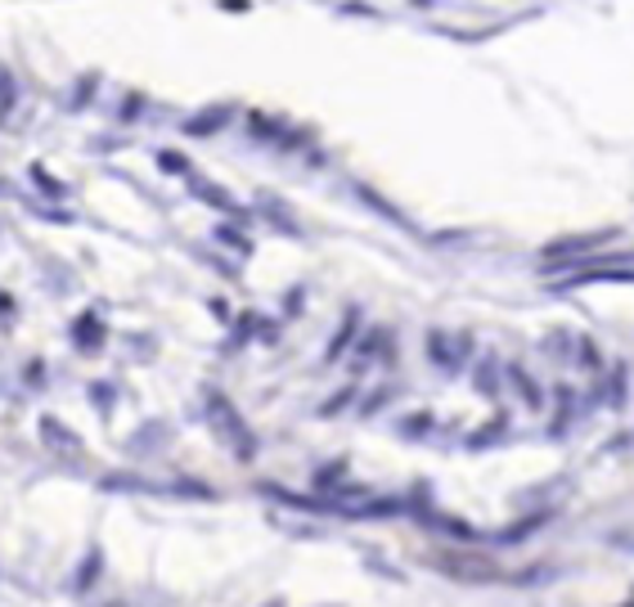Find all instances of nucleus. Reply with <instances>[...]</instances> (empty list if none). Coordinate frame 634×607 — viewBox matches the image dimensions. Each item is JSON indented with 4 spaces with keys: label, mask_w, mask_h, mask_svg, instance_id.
Returning a JSON list of instances; mask_svg holds the SVG:
<instances>
[{
    "label": "nucleus",
    "mask_w": 634,
    "mask_h": 607,
    "mask_svg": "<svg viewBox=\"0 0 634 607\" xmlns=\"http://www.w3.org/2000/svg\"><path fill=\"white\" fill-rule=\"evenodd\" d=\"M203 414H208V428L234 450V459H243V463L257 459V437H253V428H248V418L234 409V401H230L225 392L212 387V392L203 396Z\"/></svg>",
    "instance_id": "nucleus-1"
},
{
    "label": "nucleus",
    "mask_w": 634,
    "mask_h": 607,
    "mask_svg": "<svg viewBox=\"0 0 634 607\" xmlns=\"http://www.w3.org/2000/svg\"><path fill=\"white\" fill-rule=\"evenodd\" d=\"M427 563H432L436 572H446V576H455V581H472V585H481V581H496V576H500V572H496V563H491V558H477V553H459V549L432 553Z\"/></svg>",
    "instance_id": "nucleus-2"
},
{
    "label": "nucleus",
    "mask_w": 634,
    "mask_h": 607,
    "mask_svg": "<svg viewBox=\"0 0 634 607\" xmlns=\"http://www.w3.org/2000/svg\"><path fill=\"white\" fill-rule=\"evenodd\" d=\"M612 239H616V229H590V235L554 239V244H545V270H558V266H567L571 257H580V252H599V248L612 244Z\"/></svg>",
    "instance_id": "nucleus-3"
},
{
    "label": "nucleus",
    "mask_w": 634,
    "mask_h": 607,
    "mask_svg": "<svg viewBox=\"0 0 634 607\" xmlns=\"http://www.w3.org/2000/svg\"><path fill=\"white\" fill-rule=\"evenodd\" d=\"M468 351H472V342H468L464 334H459L455 342H451L442 329H432V334H427V356H432V364L442 369V373H455V369L464 364V356H468Z\"/></svg>",
    "instance_id": "nucleus-4"
},
{
    "label": "nucleus",
    "mask_w": 634,
    "mask_h": 607,
    "mask_svg": "<svg viewBox=\"0 0 634 607\" xmlns=\"http://www.w3.org/2000/svg\"><path fill=\"white\" fill-rule=\"evenodd\" d=\"M585 284H634V270H630V266H621V270H608V266H590V270L563 274L554 289H558V293H567V289H585Z\"/></svg>",
    "instance_id": "nucleus-5"
},
{
    "label": "nucleus",
    "mask_w": 634,
    "mask_h": 607,
    "mask_svg": "<svg viewBox=\"0 0 634 607\" xmlns=\"http://www.w3.org/2000/svg\"><path fill=\"white\" fill-rule=\"evenodd\" d=\"M104 338H109V329H104V319L94 315V311H81V315L73 319V347H77V351H100Z\"/></svg>",
    "instance_id": "nucleus-6"
},
{
    "label": "nucleus",
    "mask_w": 634,
    "mask_h": 607,
    "mask_svg": "<svg viewBox=\"0 0 634 607\" xmlns=\"http://www.w3.org/2000/svg\"><path fill=\"white\" fill-rule=\"evenodd\" d=\"M189 194L199 199V203H208V207H216V212H230V216L243 221V207L221 190V184H212V180H203V176H189Z\"/></svg>",
    "instance_id": "nucleus-7"
},
{
    "label": "nucleus",
    "mask_w": 634,
    "mask_h": 607,
    "mask_svg": "<svg viewBox=\"0 0 634 607\" xmlns=\"http://www.w3.org/2000/svg\"><path fill=\"white\" fill-rule=\"evenodd\" d=\"M41 441L51 450H64V454H81V437L68 424H59V418H51V414L41 418Z\"/></svg>",
    "instance_id": "nucleus-8"
},
{
    "label": "nucleus",
    "mask_w": 634,
    "mask_h": 607,
    "mask_svg": "<svg viewBox=\"0 0 634 607\" xmlns=\"http://www.w3.org/2000/svg\"><path fill=\"white\" fill-rule=\"evenodd\" d=\"M347 473H352V463L347 459H329L315 469V495H337L347 486Z\"/></svg>",
    "instance_id": "nucleus-9"
},
{
    "label": "nucleus",
    "mask_w": 634,
    "mask_h": 607,
    "mask_svg": "<svg viewBox=\"0 0 634 607\" xmlns=\"http://www.w3.org/2000/svg\"><path fill=\"white\" fill-rule=\"evenodd\" d=\"M549 518H554V513H535V518H522V522H513V527L496 531V536H491V544H500V549H509V544H522L526 536H535V531H541Z\"/></svg>",
    "instance_id": "nucleus-10"
},
{
    "label": "nucleus",
    "mask_w": 634,
    "mask_h": 607,
    "mask_svg": "<svg viewBox=\"0 0 634 607\" xmlns=\"http://www.w3.org/2000/svg\"><path fill=\"white\" fill-rule=\"evenodd\" d=\"M230 117H234V109H225V104H216V109H208V113H193V117L185 122V135H216Z\"/></svg>",
    "instance_id": "nucleus-11"
},
{
    "label": "nucleus",
    "mask_w": 634,
    "mask_h": 607,
    "mask_svg": "<svg viewBox=\"0 0 634 607\" xmlns=\"http://www.w3.org/2000/svg\"><path fill=\"white\" fill-rule=\"evenodd\" d=\"M509 383L518 387V396L526 401V409H541L545 405V396H541V387H535V379L522 369V364H509Z\"/></svg>",
    "instance_id": "nucleus-12"
},
{
    "label": "nucleus",
    "mask_w": 634,
    "mask_h": 607,
    "mask_svg": "<svg viewBox=\"0 0 634 607\" xmlns=\"http://www.w3.org/2000/svg\"><path fill=\"white\" fill-rule=\"evenodd\" d=\"M100 567H104V549L94 544V549L81 558V567H77V581H73V589H81V594H86L94 581H100Z\"/></svg>",
    "instance_id": "nucleus-13"
},
{
    "label": "nucleus",
    "mask_w": 634,
    "mask_h": 607,
    "mask_svg": "<svg viewBox=\"0 0 634 607\" xmlns=\"http://www.w3.org/2000/svg\"><path fill=\"white\" fill-rule=\"evenodd\" d=\"M356 324H360V315L356 311H347V319H343V329H337L333 334V342H329V351H324V360H337V356H343L352 342H356Z\"/></svg>",
    "instance_id": "nucleus-14"
},
{
    "label": "nucleus",
    "mask_w": 634,
    "mask_h": 607,
    "mask_svg": "<svg viewBox=\"0 0 634 607\" xmlns=\"http://www.w3.org/2000/svg\"><path fill=\"white\" fill-rule=\"evenodd\" d=\"M27 176H32V184H36V190H41L45 199H64V194H68V184H64V180H55V176L45 171L41 162H32V171H27Z\"/></svg>",
    "instance_id": "nucleus-15"
},
{
    "label": "nucleus",
    "mask_w": 634,
    "mask_h": 607,
    "mask_svg": "<svg viewBox=\"0 0 634 607\" xmlns=\"http://www.w3.org/2000/svg\"><path fill=\"white\" fill-rule=\"evenodd\" d=\"M477 392H486V396H500V373H496V360L491 356H486L481 364H477Z\"/></svg>",
    "instance_id": "nucleus-16"
},
{
    "label": "nucleus",
    "mask_w": 634,
    "mask_h": 607,
    "mask_svg": "<svg viewBox=\"0 0 634 607\" xmlns=\"http://www.w3.org/2000/svg\"><path fill=\"white\" fill-rule=\"evenodd\" d=\"M14 100H19V86H14V77H10V68L0 64V117H10V109H14Z\"/></svg>",
    "instance_id": "nucleus-17"
},
{
    "label": "nucleus",
    "mask_w": 634,
    "mask_h": 607,
    "mask_svg": "<svg viewBox=\"0 0 634 607\" xmlns=\"http://www.w3.org/2000/svg\"><path fill=\"white\" fill-rule=\"evenodd\" d=\"M504 428H509V418L500 414V418H496V424H491V428H486V424H481V428H477V437H468V446H472V450H481V446H491V441H500V432H504Z\"/></svg>",
    "instance_id": "nucleus-18"
},
{
    "label": "nucleus",
    "mask_w": 634,
    "mask_h": 607,
    "mask_svg": "<svg viewBox=\"0 0 634 607\" xmlns=\"http://www.w3.org/2000/svg\"><path fill=\"white\" fill-rule=\"evenodd\" d=\"M432 428V414H410V418H401V437H423Z\"/></svg>",
    "instance_id": "nucleus-19"
},
{
    "label": "nucleus",
    "mask_w": 634,
    "mask_h": 607,
    "mask_svg": "<svg viewBox=\"0 0 634 607\" xmlns=\"http://www.w3.org/2000/svg\"><path fill=\"white\" fill-rule=\"evenodd\" d=\"M216 239H221V244H230V248H238L243 257H248V252H253V244H248V239H243V235H238V229H234V225H221V229H216Z\"/></svg>",
    "instance_id": "nucleus-20"
},
{
    "label": "nucleus",
    "mask_w": 634,
    "mask_h": 607,
    "mask_svg": "<svg viewBox=\"0 0 634 607\" xmlns=\"http://www.w3.org/2000/svg\"><path fill=\"white\" fill-rule=\"evenodd\" d=\"M158 167L171 171V176H189V162H185L176 149H163V154H158Z\"/></svg>",
    "instance_id": "nucleus-21"
},
{
    "label": "nucleus",
    "mask_w": 634,
    "mask_h": 607,
    "mask_svg": "<svg viewBox=\"0 0 634 607\" xmlns=\"http://www.w3.org/2000/svg\"><path fill=\"white\" fill-rule=\"evenodd\" d=\"M608 405H625V369H612V387H608Z\"/></svg>",
    "instance_id": "nucleus-22"
},
{
    "label": "nucleus",
    "mask_w": 634,
    "mask_h": 607,
    "mask_svg": "<svg viewBox=\"0 0 634 607\" xmlns=\"http://www.w3.org/2000/svg\"><path fill=\"white\" fill-rule=\"evenodd\" d=\"M90 396H94V405H100V414H113V387L109 383H94Z\"/></svg>",
    "instance_id": "nucleus-23"
},
{
    "label": "nucleus",
    "mask_w": 634,
    "mask_h": 607,
    "mask_svg": "<svg viewBox=\"0 0 634 607\" xmlns=\"http://www.w3.org/2000/svg\"><path fill=\"white\" fill-rule=\"evenodd\" d=\"M352 396H356L352 387H343V392H333V401H324V409H320V414H337V409H347V405H352Z\"/></svg>",
    "instance_id": "nucleus-24"
},
{
    "label": "nucleus",
    "mask_w": 634,
    "mask_h": 607,
    "mask_svg": "<svg viewBox=\"0 0 634 607\" xmlns=\"http://www.w3.org/2000/svg\"><path fill=\"white\" fill-rule=\"evenodd\" d=\"M580 364H585V369H599V364H603L594 342H580Z\"/></svg>",
    "instance_id": "nucleus-25"
},
{
    "label": "nucleus",
    "mask_w": 634,
    "mask_h": 607,
    "mask_svg": "<svg viewBox=\"0 0 634 607\" xmlns=\"http://www.w3.org/2000/svg\"><path fill=\"white\" fill-rule=\"evenodd\" d=\"M266 607H283V603H279V598H275V603H266Z\"/></svg>",
    "instance_id": "nucleus-26"
},
{
    "label": "nucleus",
    "mask_w": 634,
    "mask_h": 607,
    "mask_svg": "<svg viewBox=\"0 0 634 607\" xmlns=\"http://www.w3.org/2000/svg\"><path fill=\"white\" fill-rule=\"evenodd\" d=\"M109 607H122V603H109Z\"/></svg>",
    "instance_id": "nucleus-27"
}]
</instances>
